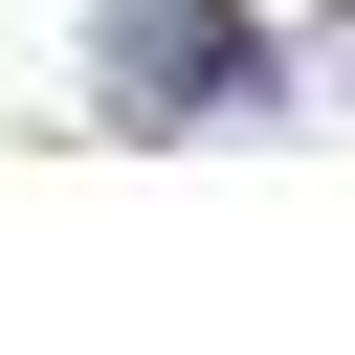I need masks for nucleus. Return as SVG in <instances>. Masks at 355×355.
<instances>
[{"label":"nucleus","mask_w":355,"mask_h":355,"mask_svg":"<svg viewBox=\"0 0 355 355\" xmlns=\"http://www.w3.org/2000/svg\"><path fill=\"white\" fill-rule=\"evenodd\" d=\"M89 111L111 133H222V111H288V44L244 0H89Z\"/></svg>","instance_id":"obj_1"}]
</instances>
